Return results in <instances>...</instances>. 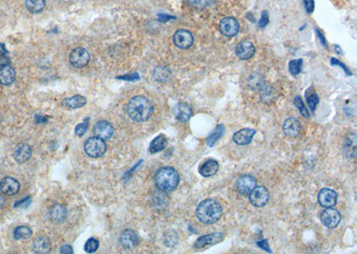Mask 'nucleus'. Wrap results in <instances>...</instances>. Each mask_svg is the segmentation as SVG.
<instances>
[{
	"mask_svg": "<svg viewBox=\"0 0 357 254\" xmlns=\"http://www.w3.org/2000/svg\"><path fill=\"white\" fill-rule=\"evenodd\" d=\"M129 116L134 122H144L152 116L154 112V106L147 97L137 95L132 97L127 106Z\"/></svg>",
	"mask_w": 357,
	"mask_h": 254,
	"instance_id": "obj_1",
	"label": "nucleus"
},
{
	"mask_svg": "<svg viewBox=\"0 0 357 254\" xmlns=\"http://www.w3.org/2000/svg\"><path fill=\"white\" fill-rule=\"evenodd\" d=\"M196 215L199 221L211 225L217 222L223 215V208L214 199H206L197 208Z\"/></svg>",
	"mask_w": 357,
	"mask_h": 254,
	"instance_id": "obj_2",
	"label": "nucleus"
},
{
	"mask_svg": "<svg viewBox=\"0 0 357 254\" xmlns=\"http://www.w3.org/2000/svg\"><path fill=\"white\" fill-rule=\"evenodd\" d=\"M155 183L159 190L165 192L174 190L180 183V175L176 169L171 167H165L157 171Z\"/></svg>",
	"mask_w": 357,
	"mask_h": 254,
	"instance_id": "obj_3",
	"label": "nucleus"
},
{
	"mask_svg": "<svg viewBox=\"0 0 357 254\" xmlns=\"http://www.w3.org/2000/svg\"><path fill=\"white\" fill-rule=\"evenodd\" d=\"M86 154L92 158H100L107 152L105 140L98 137L89 138L84 145Z\"/></svg>",
	"mask_w": 357,
	"mask_h": 254,
	"instance_id": "obj_4",
	"label": "nucleus"
},
{
	"mask_svg": "<svg viewBox=\"0 0 357 254\" xmlns=\"http://www.w3.org/2000/svg\"><path fill=\"white\" fill-rule=\"evenodd\" d=\"M270 200V193L264 186H256L249 194V201L253 206L261 208L265 206Z\"/></svg>",
	"mask_w": 357,
	"mask_h": 254,
	"instance_id": "obj_5",
	"label": "nucleus"
},
{
	"mask_svg": "<svg viewBox=\"0 0 357 254\" xmlns=\"http://www.w3.org/2000/svg\"><path fill=\"white\" fill-rule=\"evenodd\" d=\"M70 63L75 68H83L91 61V54L83 48H76L71 52Z\"/></svg>",
	"mask_w": 357,
	"mask_h": 254,
	"instance_id": "obj_6",
	"label": "nucleus"
},
{
	"mask_svg": "<svg viewBox=\"0 0 357 254\" xmlns=\"http://www.w3.org/2000/svg\"><path fill=\"white\" fill-rule=\"evenodd\" d=\"M341 220L339 212L333 208H326L320 214V221L328 228H336Z\"/></svg>",
	"mask_w": 357,
	"mask_h": 254,
	"instance_id": "obj_7",
	"label": "nucleus"
},
{
	"mask_svg": "<svg viewBox=\"0 0 357 254\" xmlns=\"http://www.w3.org/2000/svg\"><path fill=\"white\" fill-rule=\"evenodd\" d=\"M220 31L226 37H234L240 31L239 21L232 17H226L220 22Z\"/></svg>",
	"mask_w": 357,
	"mask_h": 254,
	"instance_id": "obj_8",
	"label": "nucleus"
},
{
	"mask_svg": "<svg viewBox=\"0 0 357 254\" xmlns=\"http://www.w3.org/2000/svg\"><path fill=\"white\" fill-rule=\"evenodd\" d=\"M173 42L177 48L186 49L190 48L194 43V37L192 33L187 30H179L173 35Z\"/></svg>",
	"mask_w": 357,
	"mask_h": 254,
	"instance_id": "obj_9",
	"label": "nucleus"
},
{
	"mask_svg": "<svg viewBox=\"0 0 357 254\" xmlns=\"http://www.w3.org/2000/svg\"><path fill=\"white\" fill-rule=\"evenodd\" d=\"M120 244L125 249H134L139 243V235L132 229H126L120 236Z\"/></svg>",
	"mask_w": 357,
	"mask_h": 254,
	"instance_id": "obj_10",
	"label": "nucleus"
},
{
	"mask_svg": "<svg viewBox=\"0 0 357 254\" xmlns=\"http://www.w3.org/2000/svg\"><path fill=\"white\" fill-rule=\"evenodd\" d=\"M224 238V234L223 233H213L209 234L200 236L196 240L195 244H194V248L196 249H203L209 245H213L222 242Z\"/></svg>",
	"mask_w": 357,
	"mask_h": 254,
	"instance_id": "obj_11",
	"label": "nucleus"
},
{
	"mask_svg": "<svg viewBox=\"0 0 357 254\" xmlns=\"http://www.w3.org/2000/svg\"><path fill=\"white\" fill-rule=\"evenodd\" d=\"M338 201L336 192L331 188H322L318 195V202L320 206L331 208L335 206Z\"/></svg>",
	"mask_w": 357,
	"mask_h": 254,
	"instance_id": "obj_12",
	"label": "nucleus"
},
{
	"mask_svg": "<svg viewBox=\"0 0 357 254\" xmlns=\"http://www.w3.org/2000/svg\"><path fill=\"white\" fill-rule=\"evenodd\" d=\"M20 190V183L14 178L6 177L0 181V191L5 196H16Z\"/></svg>",
	"mask_w": 357,
	"mask_h": 254,
	"instance_id": "obj_13",
	"label": "nucleus"
},
{
	"mask_svg": "<svg viewBox=\"0 0 357 254\" xmlns=\"http://www.w3.org/2000/svg\"><path fill=\"white\" fill-rule=\"evenodd\" d=\"M236 185L241 195H249L256 186V180L251 175H244L238 180Z\"/></svg>",
	"mask_w": 357,
	"mask_h": 254,
	"instance_id": "obj_14",
	"label": "nucleus"
},
{
	"mask_svg": "<svg viewBox=\"0 0 357 254\" xmlns=\"http://www.w3.org/2000/svg\"><path fill=\"white\" fill-rule=\"evenodd\" d=\"M32 149L28 144L21 143L17 145L14 150V157L19 164H22L32 157Z\"/></svg>",
	"mask_w": 357,
	"mask_h": 254,
	"instance_id": "obj_15",
	"label": "nucleus"
},
{
	"mask_svg": "<svg viewBox=\"0 0 357 254\" xmlns=\"http://www.w3.org/2000/svg\"><path fill=\"white\" fill-rule=\"evenodd\" d=\"M93 131L96 137L102 138L104 140H107L112 138L113 135V127L110 122L100 121L95 124Z\"/></svg>",
	"mask_w": 357,
	"mask_h": 254,
	"instance_id": "obj_16",
	"label": "nucleus"
},
{
	"mask_svg": "<svg viewBox=\"0 0 357 254\" xmlns=\"http://www.w3.org/2000/svg\"><path fill=\"white\" fill-rule=\"evenodd\" d=\"M235 53L241 60H247L254 56L256 53V48L250 41H242L236 47Z\"/></svg>",
	"mask_w": 357,
	"mask_h": 254,
	"instance_id": "obj_17",
	"label": "nucleus"
},
{
	"mask_svg": "<svg viewBox=\"0 0 357 254\" xmlns=\"http://www.w3.org/2000/svg\"><path fill=\"white\" fill-rule=\"evenodd\" d=\"M301 124L296 118H288L283 123L284 134L289 138H297L301 132Z\"/></svg>",
	"mask_w": 357,
	"mask_h": 254,
	"instance_id": "obj_18",
	"label": "nucleus"
},
{
	"mask_svg": "<svg viewBox=\"0 0 357 254\" xmlns=\"http://www.w3.org/2000/svg\"><path fill=\"white\" fill-rule=\"evenodd\" d=\"M256 133V130L253 128H249V127L240 129L233 135V141L239 145H249L252 142Z\"/></svg>",
	"mask_w": 357,
	"mask_h": 254,
	"instance_id": "obj_19",
	"label": "nucleus"
},
{
	"mask_svg": "<svg viewBox=\"0 0 357 254\" xmlns=\"http://www.w3.org/2000/svg\"><path fill=\"white\" fill-rule=\"evenodd\" d=\"M48 218L53 223L60 224L64 222L67 218V210L61 204H55L48 212Z\"/></svg>",
	"mask_w": 357,
	"mask_h": 254,
	"instance_id": "obj_20",
	"label": "nucleus"
},
{
	"mask_svg": "<svg viewBox=\"0 0 357 254\" xmlns=\"http://www.w3.org/2000/svg\"><path fill=\"white\" fill-rule=\"evenodd\" d=\"M16 79V72L7 64H0V84L9 86Z\"/></svg>",
	"mask_w": 357,
	"mask_h": 254,
	"instance_id": "obj_21",
	"label": "nucleus"
},
{
	"mask_svg": "<svg viewBox=\"0 0 357 254\" xmlns=\"http://www.w3.org/2000/svg\"><path fill=\"white\" fill-rule=\"evenodd\" d=\"M357 134L351 133L345 139L343 145V153L349 158H355L357 156Z\"/></svg>",
	"mask_w": 357,
	"mask_h": 254,
	"instance_id": "obj_22",
	"label": "nucleus"
},
{
	"mask_svg": "<svg viewBox=\"0 0 357 254\" xmlns=\"http://www.w3.org/2000/svg\"><path fill=\"white\" fill-rule=\"evenodd\" d=\"M192 113H193V111H192L191 107L186 103H180L174 108L175 118L177 121H179L181 123H185L188 122L192 116Z\"/></svg>",
	"mask_w": 357,
	"mask_h": 254,
	"instance_id": "obj_23",
	"label": "nucleus"
},
{
	"mask_svg": "<svg viewBox=\"0 0 357 254\" xmlns=\"http://www.w3.org/2000/svg\"><path fill=\"white\" fill-rule=\"evenodd\" d=\"M32 248L34 253L38 254H47L51 250V242L48 237L46 236H40L38 237L34 242Z\"/></svg>",
	"mask_w": 357,
	"mask_h": 254,
	"instance_id": "obj_24",
	"label": "nucleus"
},
{
	"mask_svg": "<svg viewBox=\"0 0 357 254\" xmlns=\"http://www.w3.org/2000/svg\"><path fill=\"white\" fill-rule=\"evenodd\" d=\"M219 163L217 161L213 159H209L206 161L202 166L199 168V173L205 178L212 177L218 171Z\"/></svg>",
	"mask_w": 357,
	"mask_h": 254,
	"instance_id": "obj_25",
	"label": "nucleus"
},
{
	"mask_svg": "<svg viewBox=\"0 0 357 254\" xmlns=\"http://www.w3.org/2000/svg\"><path fill=\"white\" fill-rule=\"evenodd\" d=\"M87 100L85 97L82 95H77L72 96L69 98H65L62 102V106H64L67 109H78L80 107L85 106Z\"/></svg>",
	"mask_w": 357,
	"mask_h": 254,
	"instance_id": "obj_26",
	"label": "nucleus"
},
{
	"mask_svg": "<svg viewBox=\"0 0 357 254\" xmlns=\"http://www.w3.org/2000/svg\"><path fill=\"white\" fill-rule=\"evenodd\" d=\"M225 134V127L223 124H219L217 127L214 128L213 132L207 138V145L209 147H213L215 144L218 142L221 138H223Z\"/></svg>",
	"mask_w": 357,
	"mask_h": 254,
	"instance_id": "obj_27",
	"label": "nucleus"
},
{
	"mask_svg": "<svg viewBox=\"0 0 357 254\" xmlns=\"http://www.w3.org/2000/svg\"><path fill=\"white\" fill-rule=\"evenodd\" d=\"M167 138H166L165 135H159L158 137L156 138L150 143V150L151 154H155V153H158L162 150L166 148V145H167Z\"/></svg>",
	"mask_w": 357,
	"mask_h": 254,
	"instance_id": "obj_28",
	"label": "nucleus"
},
{
	"mask_svg": "<svg viewBox=\"0 0 357 254\" xmlns=\"http://www.w3.org/2000/svg\"><path fill=\"white\" fill-rule=\"evenodd\" d=\"M153 76L155 78V80L159 81V82H166L167 80H169L171 77V71L166 67V66H157L154 70V73Z\"/></svg>",
	"mask_w": 357,
	"mask_h": 254,
	"instance_id": "obj_29",
	"label": "nucleus"
},
{
	"mask_svg": "<svg viewBox=\"0 0 357 254\" xmlns=\"http://www.w3.org/2000/svg\"><path fill=\"white\" fill-rule=\"evenodd\" d=\"M25 5L31 13L38 14L45 8L46 0H25Z\"/></svg>",
	"mask_w": 357,
	"mask_h": 254,
	"instance_id": "obj_30",
	"label": "nucleus"
},
{
	"mask_svg": "<svg viewBox=\"0 0 357 254\" xmlns=\"http://www.w3.org/2000/svg\"><path fill=\"white\" fill-rule=\"evenodd\" d=\"M306 102H307V106L309 107L310 110L312 112H315V108L317 105L319 104L320 99L319 96L315 93V91L310 92V90H306Z\"/></svg>",
	"mask_w": 357,
	"mask_h": 254,
	"instance_id": "obj_31",
	"label": "nucleus"
},
{
	"mask_svg": "<svg viewBox=\"0 0 357 254\" xmlns=\"http://www.w3.org/2000/svg\"><path fill=\"white\" fill-rule=\"evenodd\" d=\"M32 229L25 226H21L16 228L14 232V238L16 240H21V239H28L32 236Z\"/></svg>",
	"mask_w": 357,
	"mask_h": 254,
	"instance_id": "obj_32",
	"label": "nucleus"
},
{
	"mask_svg": "<svg viewBox=\"0 0 357 254\" xmlns=\"http://www.w3.org/2000/svg\"><path fill=\"white\" fill-rule=\"evenodd\" d=\"M302 66H303V60L302 59L292 60V61L289 62V64H288V71H289L290 74L296 76V75H299L301 73Z\"/></svg>",
	"mask_w": 357,
	"mask_h": 254,
	"instance_id": "obj_33",
	"label": "nucleus"
},
{
	"mask_svg": "<svg viewBox=\"0 0 357 254\" xmlns=\"http://www.w3.org/2000/svg\"><path fill=\"white\" fill-rule=\"evenodd\" d=\"M179 237L175 231H168L164 236V243L167 247H173L178 244Z\"/></svg>",
	"mask_w": 357,
	"mask_h": 254,
	"instance_id": "obj_34",
	"label": "nucleus"
},
{
	"mask_svg": "<svg viewBox=\"0 0 357 254\" xmlns=\"http://www.w3.org/2000/svg\"><path fill=\"white\" fill-rule=\"evenodd\" d=\"M294 104H295V106L298 107V109H299V111H300V113H301L302 116L305 118V119L310 118L309 111L307 110L306 106H304V102H303L302 98L299 95L296 96L294 98Z\"/></svg>",
	"mask_w": 357,
	"mask_h": 254,
	"instance_id": "obj_35",
	"label": "nucleus"
},
{
	"mask_svg": "<svg viewBox=\"0 0 357 254\" xmlns=\"http://www.w3.org/2000/svg\"><path fill=\"white\" fill-rule=\"evenodd\" d=\"M99 247V243L96 238H90L86 242L84 250L88 254H94Z\"/></svg>",
	"mask_w": 357,
	"mask_h": 254,
	"instance_id": "obj_36",
	"label": "nucleus"
},
{
	"mask_svg": "<svg viewBox=\"0 0 357 254\" xmlns=\"http://www.w3.org/2000/svg\"><path fill=\"white\" fill-rule=\"evenodd\" d=\"M89 121H90V118H87V119L84 120V122H82V123H80V124H78L76 126V127H75V134L78 137H81V136H83L87 132V130L89 128V126H90Z\"/></svg>",
	"mask_w": 357,
	"mask_h": 254,
	"instance_id": "obj_37",
	"label": "nucleus"
},
{
	"mask_svg": "<svg viewBox=\"0 0 357 254\" xmlns=\"http://www.w3.org/2000/svg\"><path fill=\"white\" fill-rule=\"evenodd\" d=\"M190 5L197 8H206L212 5L214 0H187Z\"/></svg>",
	"mask_w": 357,
	"mask_h": 254,
	"instance_id": "obj_38",
	"label": "nucleus"
},
{
	"mask_svg": "<svg viewBox=\"0 0 357 254\" xmlns=\"http://www.w3.org/2000/svg\"><path fill=\"white\" fill-rule=\"evenodd\" d=\"M268 21H269V14L267 11H263V14H262L261 19L258 22L259 26L261 28H264L268 24Z\"/></svg>",
	"mask_w": 357,
	"mask_h": 254,
	"instance_id": "obj_39",
	"label": "nucleus"
},
{
	"mask_svg": "<svg viewBox=\"0 0 357 254\" xmlns=\"http://www.w3.org/2000/svg\"><path fill=\"white\" fill-rule=\"evenodd\" d=\"M304 7L307 13L312 14L315 10V2L314 0H304Z\"/></svg>",
	"mask_w": 357,
	"mask_h": 254,
	"instance_id": "obj_40",
	"label": "nucleus"
},
{
	"mask_svg": "<svg viewBox=\"0 0 357 254\" xmlns=\"http://www.w3.org/2000/svg\"><path fill=\"white\" fill-rule=\"evenodd\" d=\"M257 244V246H258V247H260L261 249L266 251L267 253H269V254H271V253H272V250H271L270 246H269V243H268V240H267V239H264V240L260 241V242H257V244Z\"/></svg>",
	"mask_w": 357,
	"mask_h": 254,
	"instance_id": "obj_41",
	"label": "nucleus"
},
{
	"mask_svg": "<svg viewBox=\"0 0 357 254\" xmlns=\"http://www.w3.org/2000/svg\"><path fill=\"white\" fill-rule=\"evenodd\" d=\"M331 64H333V65H339L341 68L344 69V71L346 72V73H347V75H351V73H350V71L348 70L347 66H346L345 64H342L341 62H339L338 59L331 58Z\"/></svg>",
	"mask_w": 357,
	"mask_h": 254,
	"instance_id": "obj_42",
	"label": "nucleus"
},
{
	"mask_svg": "<svg viewBox=\"0 0 357 254\" xmlns=\"http://www.w3.org/2000/svg\"><path fill=\"white\" fill-rule=\"evenodd\" d=\"M60 253L63 254H74V251H73L72 246H70L68 244H64L61 247Z\"/></svg>",
	"mask_w": 357,
	"mask_h": 254,
	"instance_id": "obj_43",
	"label": "nucleus"
},
{
	"mask_svg": "<svg viewBox=\"0 0 357 254\" xmlns=\"http://www.w3.org/2000/svg\"><path fill=\"white\" fill-rule=\"evenodd\" d=\"M118 79L127 80H139V76L138 73H134V74L124 75V76H122V77H118Z\"/></svg>",
	"mask_w": 357,
	"mask_h": 254,
	"instance_id": "obj_44",
	"label": "nucleus"
},
{
	"mask_svg": "<svg viewBox=\"0 0 357 254\" xmlns=\"http://www.w3.org/2000/svg\"><path fill=\"white\" fill-rule=\"evenodd\" d=\"M7 55V51L5 49V46L0 43V58H5Z\"/></svg>",
	"mask_w": 357,
	"mask_h": 254,
	"instance_id": "obj_45",
	"label": "nucleus"
},
{
	"mask_svg": "<svg viewBox=\"0 0 357 254\" xmlns=\"http://www.w3.org/2000/svg\"><path fill=\"white\" fill-rule=\"evenodd\" d=\"M35 122L36 123H41V122H48V119L46 117L41 116L39 114H36L35 115Z\"/></svg>",
	"mask_w": 357,
	"mask_h": 254,
	"instance_id": "obj_46",
	"label": "nucleus"
},
{
	"mask_svg": "<svg viewBox=\"0 0 357 254\" xmlns=\"http://www.w3.org/2000/svg\"><path fill=\"white\" fill-rule=\"evenodd\" d=\"M316 32H317V35H318V37H319V38H320V43L325 47V48H327V44H326V40H325V37H323V35L320 33L318 30H316Z\"/></svg>",
	"mask_w": 357,
	"mask_h": 254,
	"instance_id": "obj_47",
	"label": "nucleus"
},
{
	"mask_svg": "<svg viewBox=\"0 0 357 254\" xmlns=\"http://www.w3.org/2000/svg\"><path fill=\"white\" fill-rule=\"evenodd\" d=\"M174 17H171V16H166V15H160L159 16V21H163V22H166V21L170 20V19H173Z\"/></svg>",
	"mask_w": 357,
	"mask_h": 254,
	"instance_id": "obj_48",
	"label": "nucleus"
},
{
	"mask_svg": "<svg viewBox=\"0 0 357 254\" xmlns=\"http://www.w3.org/2000/svg\"><path fill=\"white\" fill-rule=\"evenodd\" d=\"M5 204V198L0 195V207L3 206Z\"/></svg>",
	"mask_w": 357,
	"mask_h": 254,
	"instance_id": "obj_49",
	"label": "nucleus"
}]
</instances>
